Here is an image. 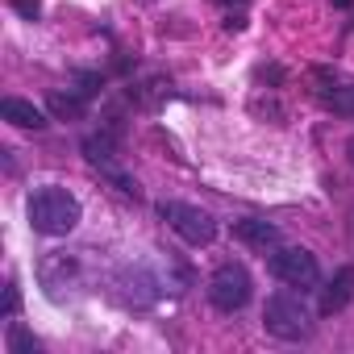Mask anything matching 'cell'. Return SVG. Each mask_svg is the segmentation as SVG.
<instances>
[{
    "instance_id": "13",
    "label": "cell",
    "mask_w": 354,
    "mask_h": 354,
    "mask_svg": "<svg viewBox=\"0 0 354 354\" xmlns=\"http://www.w3.org/2000/svg\"><path fill=\"white\" fill-rule=\"evenodd\" d=\"M321 104L337 117H354V88H333V92H321Z\"/></svg>"
},
{
    "instance_id": "17",
    "label": "cell",
    "mask_w": 354,
    "mask_h": 354,
    "mask_svg": "<svg viewBox=\"0 0 354 354\" xmlns=\"http://www.w3.org/2000/svg\"><path fill=\"white\" fill-rule=\"evenodd\" d=\"M250 109H254V113H259V117H271V121H283V109H279V104H275V100H254V104H250Z\"/></svg>"
},
{
    "instance_id": "11",
    "label": "cell",
    "mask_w": 354,
    "mask_h": 354,
    "mask_svg": "<svg viewBox=\"0 0 354 354\" xmlns=\"http://www.w3.org/2000/svg\"><path fill=\"white\" fill-rule=\"evenodd\" d=\"M46 109H50L59 121H84V113H88V104H84L80 96H71V92H50V96H46Z\"/></svg>"
},
{
    "instance_id": "8",
    "label": "cell",
    "mask_w": 354,
    "mask_h": 354,
    "mask_svg": "<svg viewBox=\"0 0 354 354\" xmlns=\"http://www.w3.org/2000/svg\"><path fill=\"white\" fill-rule=\"evenodd\" d=\"M0 117H5L9 125H17V129H46V113L38 104L21 100V96H5V100H0Z\"/></svg>"
},
{
    "instance_id": "19",
    "label": "cell",
    "mask_w": 354,
    "mask_h": 354,
    "mask_svg": "<svg viewBox=\"0 0 354 354\" xmlns=\"http://www.w3.org/2000/svg\"><path fill=\"white\" fill-rule=\"evenodd\" d=\"M313 80L321 84V92H329V88H337V75H333V67H313Z\"/></svg>"
},
{
    "instance_id": "16",
    "label": "cell",
    "mask_w": 354,
    "mask_h": 354,
    "mask_svg": "<svg viewBox=\"0 0 354 354\" xmlns=\"http://www.w3.org/2000/svg\"><path fill=\"white\" fill-rule=\"evenodd\" d=\"M13 9H17L26 21H38V13H42V0H13Z\"/></svg>"
},
{
    "instance_id": "20",
    "label": "cell",
    "mask_w": 354,
    "mask_h": 354,
    "mask_svg": "<svg viewBox=\"0 0 354 354\" xmlns=\"http://www.w3.org/2000/svg\"><path fill=\"white\" fill-rule=\"evenodd\" d=\"M17 308H21V296H17V288L9 283V288H5V317H17Z\"/></svg>"
},
{
    "instance_id": "18",
    "label": "cell",
    "mask_w": 354,
    "mask_h": 354,
    "mask_svg": "<svg viewBox=\"0 0 354 354\" xmlns=\"http://www.w3.org/2000/svg\"><path fill=\"white\" fill-rule=\"evenodd\" d=\"M221 26H225V30H230V34H242V30H246V9H238V13H234V9H230V13H225V21H221Z\"/></svg>"
},
{
    "instance_id": "3",
    "label": "cell",
    "mask_w": 354,
    "mask_h": 354,
    "mask_svg": "<svg viewBox=\"0 0 354 354\" xmlns=\"http://www.w3.org/2000/svg\"><path fill=\"white\" fill-rule=\"evenodd\" d=\"M158 217L180 234L188 246H209L213 238H217V221L205 213V209H196V205H180V201H162L158 205Z\"/></svg>"
},
{
    "instance_id": "21",
    "label": "cell",
    "mask_w": 354,
    "mask_h": 354,
    "mask_svg": "<svg viewBox=\"0 0 354 354\" xmlns=\"http://www.w3.org/2000/svg\"><path fill=\"white\" fill-rule=\"evenodd\" d=\"M217 5H225V9H246V0H217Z\"/></svg>"
},
{
    "instance_id": "1",
    "label": "cell",
    "mask_w": 354,
    "mask_h": 354,
    "mask_svg": "<svg viewBox=\"0 0 354 354\" xmlns=\"http://www.w3.org/2000/svg\"><path fill=\"white\" fill-rule=\"evenodd\" d=\"M26 213H30V225L38 234H46V238H67L80 225V201L67 188H55V184L50 188H38L30 196Z\"/></svg>"
},
{
    "instance_id": "7",
    "label": "cell",
    "mask_w": 354,
    "mask_h": 354,
    "mask_svg": "<svg viewBox=\"0 0 354 354\" xmlns=\"http://www.w3.org/2000/svg\"><path fill=\"white\" fill-rule=\"evenodd\" d=\"M350 300H354V267H342V271L321 288V304H317V313H321V317H333V313H342Z\"/></svg>"
},
{
    "instance_id": "4",
    "label": "cell",
    "mask_w": 354,
    "mask_h": 354,
    "mask_svg": "<svg viewBox=\"0 0 354 354\" xmlns=\"http://www.w3.org/2000/svg\"><path fill=\"white\" fill-rule=\"evenodd\" d=\"M250 271L242 267V263H225V267H217L213 271V279H209V300H213V308H221V313H242L246 304H250Z\"/></svg>"
},
{
    "instance_id": "2",
    "label": "cell",
    "mask_w": 354,
    "mask_h": 354,
    "mask_svg": "<svg viewBox=\"0 0 354 354\" xmlns=\"http://www.w3.org/2000/svg\"><path fill=\"white\" fill-rule=\"evenodd\" d=\"M263 325H267V333H275V337H283V342H300V337H308V329H313L308 308H304L296 296H288V292L267 296V304H263Z\"/></svg>"
},
{
    "instance_id": "22",
    "label": "cell",
    "mask_w": 354,
    "mask_h": 354,
    "mask_svg": "<svg viewBox=\"0 0 354 354\" xmlns=\"http://www.w3.org/2000/svg\"><path fill=\"white\" fill-rule=\"evenodd\" d=\"M346 154H350V162H354V138H350V142H346Z\"/></svg>"
},
{
    "instance_id": "23",
    "label": "cell",
    "mask_w": 354,
    "mask_h": 354,
    "mask_svg": "<svg viewBox=\"0 0 354 354\" xmlns=\"http://www.w3.org/2000/svg\"><path fill=\"white\" fill-rule=\"evenodd\" d=\"M333 5H337V9H350V5H354V0H333Z\"/></svg>"
},
{
    "instance_id": "15",
    "label": "cell",
    "mask_w": 354,
    "mask_h": 354,
    "mask_svg": "<svg viewBox=\"0 0 354 354\" xmlns=\"http://www.w3.org/2000/svg\"><path fill=\"white\" fill-rule=\"evenodd\" d=\"M254 80H259V84H271V88H279V84L288 80V71H283L279 63H263V67L254 71Z\"/></svg>"
},
{
    "instance_id": "12",
    "label": "cell",
    "mask_w": 354,
    "mask_h": 354,
    "mask_svg": "<svg viewBox=\"0 0 354 354\" xmlns=\"http://www.w3.org/2000/svg\"><path fill=\"white\" fill-rule=\"evenodd\" d=\"M5 342H9V350H13V354H42V342H38L26 325H17V321H9Z\"/></svg>"
},
{
    "instance_id": "5",
    "label": "cell",
    "mask_w": 354,
    "mask_h": 354,
    "mask_svg": "<svg viewBox=\"0 0 354 354\" xmlns=\"http://www.w3.org/2000/svg\"><path fill=\"white\" fill-rule=\"evenodd\" d=\"M271 275H275L279 283H288V288H300V292H308V288L321 283L317 259H313L308 250H300V246H279V250L271 254Z\"/></svg>"
},
{
    "instance_id": "9",
    "label": "cell",
    "mask_w": 354,
    "mask_h": 354,
    "mask_svg": "<svg viewBox=\"0 0 354 354\" xmlns=\"http://www.w3.org/2000/svg\"><path fill=\"white\" fill-rule=\"evenodd\" d=\"M234 238L246 242L250 250H275L279 246V230L259 221V217H246V221H234Z\"/></svg>"
},
{
    "instance_id": "6",
    "label": "cell",
    "mask_w": 354,
    "mask_h": 354,
    "mask_svg": "<svg viewBox=\"0 0 354 354\" xmlns=\"http://www.w3.org/2000/svg\"><path fill=\"white\" fill-rule=\"evenodd\" d=\"M80 275V259L75 254H42L38 259V279L50 296H63V288Z\"/></svg>"
},
{
    "instance_id": "10",
    "label": "cell",
    "mask_w": 354,
    "mask_h": 354,
    "mask_svg": "<svg viewBox=\"0 0 354 354\" xmlns=\"http://www.w3.org/2000/svg\"><path fill=\"white\" fill-rule=\"evenodd\" d=\"M117 146H121V129H117V125H109V129H100V133H88V138H84V158H88V162H96V167L117 162Z\"/></svg>"
},
{
    "instance_id": "14",
    "label": "cell",
    "mask_w": 354,
    "mask_h": 354,
    "mask_svg": "<svg viewBox=\"0 0 354 354\" xmlns=\"http://www.w3.org/2000/svg\"><path fill=\"white\" fill-rule=\"evenodd\" d=\"M100 175H104V180H113L125 196H138V180H133V175H125V171H117V162H104Z\"/></svg>"
}]
</instances>
